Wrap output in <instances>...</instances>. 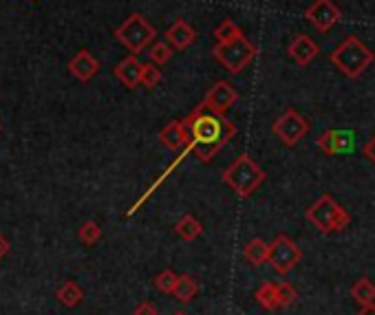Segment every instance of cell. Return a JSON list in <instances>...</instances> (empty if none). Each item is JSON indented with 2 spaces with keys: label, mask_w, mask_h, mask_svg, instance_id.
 <instances>
[{
  "label": "cell",
  "mask_w": 375,
  "mask_h": 315,
  "mask_svg": "<svg viewBox=\"0 0 375 315\" xmlns=\"http://www.w3.org/2000/svg\"><path fill=\"white\" fill-rule=\"evenodd\" d=\"M362 157L375 166V137H371V139L362 146Z\"/></svg>",
  "instance_id": "cell-29"
},
{
  "label": "cell",
  "mask_w": 375,
  "mask_h": 315,
  "mask_svg": "<svg viewBox=\"0 0 375 315\" xmlns=\"http://www.w3.org/2000/svg\"><path fill=\"white\" fill-rule=\"evenodd\" d=\"M186 124H188V130H190V144L186 146L184 153H179L177 161L172 163V166L161 174L159 181L148 190V194H144V199L139 203H135L132 209L128 214H135V209H137L150 194H153V190L163 181L166 176H170V172L182 163L188 155H194L201 163H210L212 161L221 150L228 146L232 141V137L236 134V126L230 122L228 117H225L223 113H217L214 108H210L207 104H199L197 108H194L188 117H186Z\"/></svg>",
  "instance_id": "cell-1"
},
{
  "label": "cell",
  "mask_w": 375,
  "mask_h": 315,
  "mask_svg": "<svg viewBox=\"0 0 375 315\" xmlns=\"http://www.w3.org/2000/svg\"><path fill=\"white\" fill-rule=\"evenodd\" d=\"M175 234L182 238V241L192 243V241H197V238L203 234V225H201L199 218H194L192 214H184L182 218L177 220V225H175Z\"/></svg>",
  "instance_id": "cell-17"
},
{
  "label": "cell",
  "mask_w": 375,
  "mask_h": 315,
  "mask_svg": "<svg viewBox=\"0 0 375 315\" xmlns=\"http://www.w3.org/2000/svg\"><path fill=\"white\" fill-rule=\"evenodd\" d=\"M166 42H170V47L175 51H186L190 44L197 40V31L186 22V20H175L168 29H166Z\"/></svg>",
  "instance_id": "cell-14"
},
{
  "label": "cell",
  "mask_w": 375,
  "mask_h": 315,
  "mask_svg": "<svg viewBox=\"0 0 375 315\" xmlns=\"http://www.w3.org/2000/svg\"><path fill=\"white\" fill-rule=\"evenodd\" d=\"M307 22L320 34H327L336 22L342 20V11L334 0H313V3L305 9Z\"/></svg>",
  "instance_id": "cell-9"
},
{
  "label": "cell",
  "mask_w": 375,
  "mask_h": 315,
  "mask_svg": "<svg viewBox=\"0 0 375 315\" xmlns=\"http://www.w3.org/2000/svg\"><path fill=\"white\" fill-rule=\"evenodd\" d=\"M243 31H241V27H238L236 22H232L230 18H225L217 29H214V40L217 44H228L236 38H241Z\"/></svg>",
  "instance_id": "cell-23"
},
{
  "label": "cell",
  "mask_w": 375,
  "mask_h": 315,
  "mask_svg": "<svg viewBox=\"0 0 375 315\" xmlns=\"http://www.w3.org/2000/svg\"><path fill=\"white\" fill-rule=\"evenodd\" d=\"M329 59L344 78L357 80L375 62V53L357 36H349L329 53Z\"/></svg>",
  "instance_id": "cell-2"
},
{
  "label": "cell",
  "mask_w": 375,
  "mask_h": 315,
  "mask_svg": "<svg viewBox=\"0 0 375 315\" xmlns=\"http://www.w3.org/2000/svg\"><path fill=\"white\" fill-rule=\"evenodd\" d=\"M236 102H238L236 88L230 82H225V80L210 86V91L203 97V104H207L210 108H214L217 113H223V115L228 113Z\"/></svg>",
  "instance_id": "cell-12"
},
{
  "label": "cell",
  "mask_w": 375,
  "mask_h": 315,
  "mask_svg": "<svg viewBox=\"0 0 375 315\" xmlns=\"http://www.w3.org/2000/svg\"><path fill=\"white\" fill-rule=\"evenodd\" d=\"M357 315H375V304H364L357 311Z\"/></svg>",
  "instance_id": "cell-31"
},
{
  "label": "cell",
  "mask_w": 375,
  "mask_h": 315,
  "mask_svg": "<svg viewBox=\"0 0 375 315\" xmlns=\"http://www.w3.org/2000/svg\"><path fill=\"white\" fill-rule=\"evenodd\" d=\"M265 172L257 161L250 159L247 155H241L232 166H228L221 174V181L228 186L238 199H247L257 192L263 181H265Z\"/></svg>",
  "instance_id": "cell-3"
},
{
  "label": "cell",
  "mask_w": 375,
  "mask_h": 315,
  "mask_svg": "<svg viewBox=\"0 0 375 315\" xmlns=\"http://www.w3.org/2000/svg\"><path fill=\"white\" fill-rule=\"evenodd\" d=\"M257 53H259L257 44L250 42L245 36L236 38L228 44H217L212 51L217 62L230 73H241L245 66H250V62L257 57Z\"/></svg>",
  "instance_id": "cell-6"
},
{
  "label": "cell",
  "mask_w": 375,
  "mask_h": 315,
  "mask_svg": "<svg viewBox=\"0 0 375 315\" xmlns=\"http://www.w3.org/2000/svg\"><path fill=\"white\" fill-rule=\"evenodd\" d=\"M172 315H188L186 311H177V313H172Z\"/></svg>",
  "instance_id": "cell-33"
},
{
  "label": "cell",
  "mask_w": 375,
  "mask_h": 315,
  "mask_svg": "<svg viewBox=\"0 0 375 315\" xmlns=\"http://www.w3.org/2000/svg\"><path fill=\"white\" fill-rule=\"evenodd\" d=\"M197 293H199V282H197V280H194L190 274L179 276L177 289H175V293H172V295L179 300V302L188 304V302H192L194 298H197Z\"/></svg>",
  "instance_id": "cell-21"
},
{
  "label": "cell",
  "mask_w": 375,
  "mask_h": 315,
  "mask_svg": "<svg viewBox=\"0 0 375 315\" xmlns=\"http://www.w3.org/2000/svg\"><path fill=\"white\" fill-rule=\"evenodd\" d=\"M150 62H155L157 66H163L168 64L172 55H175V49L170 47V42L166 40H155L153 44H150Z\"/></svg>",
  "instance_id": "cell-22"
},
{
  "label": "cell",
  "mask_w": 375,
  "mask_h": 315,
  "mask_svg": "<svg viewBox=\"0 0 375 315\" xmlns=\"http://www.w3.org/2000/svg\"><path fill=\"white\" fill-rule=\"evenodd\" d=\"M243 258L252 267H261L269 262V243H265L263 238H252V241L243 247Z\"/></svg>",
  "instance_id": "cell-18"
},
{
  "label": "cell",
  "mask_w": 375,
  "mask_h": 315,
  "mask_svg": "<svg viewBox=\"0 0 375 315\" xmlns=\"http://www.w3.org/2000/svg\"><path fill=\"white\" fill-rule=\"evenodd\" d=\"M254 300L265 309V311H276L280 309V302H278V287L274 282H263L261 287L254 291Z\"/></svg>",
  "instance_id": "cell-20"
},
{
  "label": "cell",
  "mask_w": 375,
  "mask_h": 315,
  "mask_svg": "<svg viewBox=\"0 0 375 315\" xmlns=\"http://www.w3.org/2000/svg\"><path fill=\"white\" fill-rule=\"evenodd\" d=\"M318 53H320L318 51V44L313 42L309 36H305V34H296L292 38V42H289V47H287V55L294 59L298 66L311 64L313 59L318 57Z\"/></svg>",
  "instance_id": "cell-13"
},
{
  "label": "cell",
  "mask_w": 375,
  "mask_h": 315,
  "mask_svg": "<svg viewBox=\"0 0 375 315\" xmlns=\"http://www.w3.org/2000/svg\"><path fill=\"white\" fill-rule=\"evenodd\" d=\"M159 141L170 153H184L186 146L190 144V130L186 119H172L170 124L163 126V130L159 132Z\"/></svg>",
  "instance_id": "cell-10"
},
{
  "label": "cell",
  "mask_w": 375,
  "mask_h": 315,
  "mask_svg": "<svg viewBox=\"0 0 375 315\" xmlns=\"http://www.w3.org/2000/svg\"><path fill=\"white\" fill-rule=\"evenodd\" d=\"M177 282H179V276L172 272V269H163L161 274L155 276V289H157L159 293L172 295L175 289H177Z\"/></svg>",
  "instance_id": "cell-25"
},
{
  "label": "cell",
  "mask_w": 375,
  "mask_h": 315,
  "mask_svg": "<svg viewBox=\"0 0 375 315\" xmlns=\"http://www.w3.org/2000/svg\"><path fill=\"white\" fill-rule=\"evenodd\" d=\"M7 251H9V243L5 241V238H3V236H0V258H3Z\"/></svg>",
  "instance_id": "cell-32"
},
{
  "label": "cell",
  "mask_w": 375,
  "mask_h": 315,
  "mask_svg": "<svg viewBox=\"0 0 375 315\" xmlns=\"http://www.w3.org/2000/svg\"><path fill=\"white\" fill-rule=\"evenodd\" d=\"M305 216L313 227L325 236L347 230L351 223V214L332 197V194H322L316 203L307 207Z\"/></svg>",
  "instance_id": "cell-4"
},
{
  "label": "cell",
  "mask_w": 375,
  "mask_h": 315,
  "mask_svg": "<svg viewBox=\"0 0 375 315\" xmlns=\"http://www.w3.org/2000/svg\"><path fill=\"white\" fill-rule=\"evenodd\" d=\"M142 71H144V64H142L135 55L124 57L122 62H119V64L113 69L115 78H117L119 82H122L126 88H130V91L142 84Z\"/></svg>",
  "instance_id": "cell-15"
},
{
  "label": "cell",
  "mask_w": 375,
  "mask_h": 315,
  "mask_svg": "<svg viewBox=\"0 0 375 315\" xmlns=\"http://www.w3.org/2000/svg\"><path fill=\"white\" fill-rule=\"evenodd\" d=\"M276 287H278V302H280V309L292 307L296 300H298V291H296L294 284H289V282H278Z\"/></svg>",
  "instance_id": "cell-28"
},
{
  "label": "cell",
  "mask_w": 375,
  "mask_h": 315,
  "mask_svg": "<svg viewBox=\"0 0 375 315\" xmlns=\"http://www.w3.org/2000/svg\"><path fill=\"white\" fill-rule=\"evenodd\" d=\"M309 122L300 115L296 108H287L272 126V132L278 137V141L287 148H294L309 134Z\"/></svg>",
  "instance_id": "cell-7"
},
{
  "label": "cell",
  "mask_w": 375,
  "mask_h": 315,
  "mask_svg": "<svg viewBox=\"0 0 375 315\" xmlns=\"http://www.w3.org/2000/svg\"><path fill=\"white\" fill-rule=\"evenodd\" d=\"M161 80H163L161 66H157L155 62L144 64V71H142V84H144L146 88H155V86H159Z\"/></svg>",
  "instance_id": "cell-27"
},
{
  "label": "cell",
  "mask_w": 375,
  "mask_h": 315,
  "mask_svg": "<svg viewBox=\"0 0 375 315\" xmlns=\"http://www.w3.org/2000/svg\"><path fill=\"white\" fill-rule=\"evenodd\" d=\"M155 27L150 24L142 13H130V16L115 29V38L135 55L148 49L155 42Z\"/></svg>",
  "instance_id": "cell-5"
},
{
  "label": "cell",
  "mask_w": 375,
  "mask_h": 315,
  "mask_svg": "<svg viewBox=\"0 0 375 315\" xmlns=\"http://www.w3.org/2000/svg\"><path fill=\"white\" fill-rule=\"evenodd\" d=\"M132 315H157V307L153 302H142L135 307Z\"/></svg>",
  "instance_id": "cell-30"
},
{
  "label": "cell",
  "mask_w": 375,
  "mask_h": 315,
  "mask_svg": "<svg viewBox=\"0 0 375 315\" xmlns=\"http://www.w3.org/2000/svg\"><path fill=\"white\" fill-rule=\"evenodd\" d=\"M351 141H353V132L349 130H340V128H329L325 130L316 146L322 155L327 157H334V155H342V153H349L351 150Z\"/></svg>",
  "instance_id": "cell-11"
},
{
  "label": "cell",
  "mask_w": 375,
  "mask_h": 315,
  "mask_svg": "<svg viewBox=\"0 0 375 315\" xmlns=\"http://www.w3.org/2000/svg\"><path fill=\"white\" fill-rule=\"evenodd\" d=\"M303 258V251L292 241L287 234H278L272 243H269V265L276 274L287 276L292 269Z\"/></svg>",
  "instance_id": "cell-8"
},
{
  "label": "cell",
  "mask_w": 375,
  "mask_h": 315,
  "mask_svg": "<svg viewBox=\"0 0 375 315\" xmlns=\"http://www.w3.org/2000/svg\"><path fill=\"white\" fill-rule=\"evenodd\" d=\"M349 295L355 300V302L360 307H364V304H375V282L367 276L362 278H357L353 284H351V289H349Z\"/></svg>",
  "instance_id": "cell-19"
},
{
  "label": "cell",
  "mask_w": 375,
  "mask_h": 315,
  "mask_svg": "<svg viewBox=\"0 0 375 315\" xmlns=\"http://www.w3.org/2000/svg\"><path fill=\"white\" fill-rule=\"evenodd\" d=\"M78 238L84 243V245H88V247H93L100 238H102V230H100V225L97 223H93V220H88V223H84L82 227H80V232H78Z\"/></svg>",
  "instance_id": "cell-26"
},
{
  "label": "cell",
  "mask_w": 375,
  "mask_h": 315,
  "mask_svg": "<svg viewBox=\"0 0 375 315\" xmlns=\"http://www.w3.org/2000/svg\"><path fill=\"white\" fill-rule=\"evenodd\" d=\"M82 298H84V291L75 282H71V280L64 282L62 287H60V291H57V300L64 307H78L82 302Z\"/></svg>",
  "instance_id": "cell-24"
},
{
  "label": "cell",
  "mask_w": 375,
  "mask_h": 315,
  "mask_svg": "<svg viewBox=\"0 0 375 315\" xmlns=\"http://www.w3.org/2000/svg\"><path fill=\"white\" fill-rule=\"evenodd\" d=\"M69 71L73 73V78H78L80 82H88V80H93L95 75H97L100 62L84 49V51H80L69 62Z\"/></svg>",
  "instance_id": "cell-16"
}]
</instances>
